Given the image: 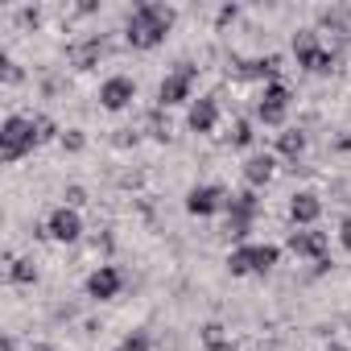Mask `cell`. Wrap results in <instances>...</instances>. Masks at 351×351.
I'll list each match as a JSON object with an SVG mask.
<instances>
[{"mask_svg":"<svg viewBox=\"0 0 351 351\" xmlns=\"http://www.w3.org/2000/svg\"><path fill=\"white\" fill-rule=\"evenodd\" d=\"M169 29H173V9H169V5H153V0H145V5L132 9L124 38H128L132 50H153V46L165 42Z\"/></svg>","mask_w":351,"mask_h":351,"instance_id":"cell-1","label":"cell"},{"mask_svg":"<svg viewBox=\"0 0 351 351\" xmlns=\"http://www.w3.org/2000/svg\"><path fill=\"white\" fill-rule=\"evenodd\" d=\"M277 261H281L277 244H240L228 256V269H232V277H244V273H269Z\"/></svg>","mask_w":351,"mask_h":351,"instance_id":"cell-2","label":"cell"},{"mask_svg":"<svg viewBox=\"0 0 351 351\" xmlns=\"http://www.w3.org/2000/svg\"><path fill=\"white\" fill-rule=\"evenodd\" d=\"M34 145H38V136H34V120H25V116H9L5 124H0V157H5V161H21Z\"/></svg>","mask_w":351,"mask_h":351,"instance_id":"cell-3","label":"cell"},{"mask_svg":"<svg viewBox=\"0 0 351 351\" xmlns=\"http://www.w3.org/2000/svg\"><path fill=\"white\" fill-rule=\"evenodd\" d=\"M293 54H298V66H306V71H314V75H330V71H335V54L318 42L314 29L293 34Z\"/></svg>","mask_w":351,"mask_h":351,"instance_id":"cell-4","label":"cell"},{"mask_svg":"<svg viewBox=\"0 0 351 351\" xmlns=\"http://www.w3.org/2000/svg\"><path fill=\"white\" fill-rule=\"evenodd\" d=\"M191 87H195V66H178L173 75L161 79L157 104H161V108H169V104H186V99H191Z\"/></svg>","mask_w":351,"mask_h":351,"instance_id":"cell-5","label":"cell"},{"mask_svg":"<svg viewBox=\"0 0 351 351\" xmlns=\"http://www.w3.org/2000/svg\"><path fill=\"white\" fill-rule=\"evenodd\" d=\"M252 219H256V195H252V191H244V195L228 199V236L244 240V236H248V228H252Z\"/></svg>","mask_w":351,"mask_h":351,"instance_id":"cell-6","label":"cell"},{"mask_svg":"<svg viewBox=\"0 0 351 351\" xmlns=\"http://www.w3.org/2000/svg\"><path fill=\"white\" fill-rule=\"evenodd\" d=\"M46 236L58 240V244H75V240L83 236V219H79V211H75V207H58V211H50V219H46Z\"/></svg>","mask_w":351,"mask_h":351,"instance_id":"cell-7","label":"cell"},{"mask_svg":"<svg viewBox=\"0 0 351 351\" xmlns=\"http://www.w3.org/2000/svg\"><path fill=\"white\" fill-rule=\"evenodd\" d=\"M285 112H289V87H285V83H269V87L261 91L256 116H261L265 124H281V120H285Z\"/></svg>","mask_w":351,"mask_h":351,"instance_id":"cell-8","label":"cell"},{"mask_svg":"<svg viewBox=\"0 0 351 351\" xmlns=\"http://www.w3.org/2000/svg\"><path fill=\"white\" fill-rule=\"evenodd\" d=\"M132 99H136V83L124 79V75H112V79L99 87V104H104L108 112H120V108H128Z\"/></svg>","mask_w":351,"mask_h":351,"instance_id":"cell-9","label":"cell"},{"mask_svg":"<svg viewBox=\"0 0 351 351\" xmlns=\"http://www.w3.org/2000/svg\"><path fill=\"white\" fill-rule=\"evenodd\" d=\"M228 207V195H223V186H195L191 195H186V211L191 215H215V211H223Z\"/></svg>","mask_w":351,"mask_h":351,"instance_id":"cell-10","label":"cell"},{"mask_svg":"<svg viewBox=\"0 0 351 351\" xmlns=\"http://www.w3.org/2000/svg\"><path fill=\"white\" fill-rule=\"evenodd\" d=\"M120 285H124V277H120L116 265H99V269L87 277V293H91L95 302H112V298L120 293Z\"/></svg>","mask_w":351,"mask_h":351,"instance_id":"cell-11","label":"cell"},{"mask_svg":"<svg viewBox=\"0 0 351 351\" xmlns=\"http://www.w3.org/2000/svg\"><path fill=\"white\" fill-rule=\"evenodd\" d=\"M318 215H322V203H318V195H314V191H302V195H293V199H289V219H293L298 228H310Z\"/></svg>","mask_w":351,"mask_h":351,"instance_id":"cell-12","label":"cell"},{"mask_svg":"<svg viewBox=\"0 0 351 351\" xmlns=\"http://www.w3.org/2000/svg\"><path fill=\"white\" fill-rule=\"evenodd\" d=\"M289 248H293L298 256H314L318 265L326 261V236H322V232L302 228V232H293V236H289Z\"/></svg>","mask_w":351,"mask_h":351,"instance_id":"cell-13","label":"cell"},{"mask_svg":"<svg viewBox=\"0 0 351 351\" xmlns=\"http://www.w3.org/2000/svg\"><path fill=\"white\" fill-rule=\"evenodd\" d=\"M215 124H219V104H215L211 95L195 99V104H191V128H195V132H215Z\"/></svg>","mask_w":351,"mask_h":351,"instance_id":"cell-14","label":"cell"},{"mask_svg":"<svg viewBox=\"0 0 351 351\" xmlns=\"http://www.w3.org/2000/svg\"><path fill=\"white\" fill-rule=\"evenodd\" d=\"M244 178H248V186H265V182L273 178V157H269V153L248 157V161H244Z\"/></svg>","mask_w":351,"mask_h":351,"instance_id":"cell-15","label":"cell"},{"mask_svg":"<svg viewBox=\"0 0 351 351\" xmlns=\"http://www.w3.org/2000/svg\"><path fill=\"white\" fill-rule=\"evenodd\" d=\"M99 54H104V38H87L83 46H75V50H71V58H75V66H79V71H91Z\"/></svg>","mask_w":351,"mask_h":351,"instance_id":"cell-16","label":"cell"},{"mask_svg":"<svg viewBox=\"0 0 351 351\" xmlns=\"http://www.w3.org/2000/svg\"><path fill=\"white\" fill-rule=\"evenodd\" d=\"M281 71V58H256V62H240V79H273Z\"/></svg>","mask_w":351,"mask_h":351,"instance_id":"cell-17","label":"cell"},{"mask_svg":"<svg viewBox=\"0 0 351 351\" xmlns=\"http://www.w3.org/2000/svg\"><path fill=\"white\" fill-rule=\"evenodd\" d=\"M277 149H281L285 157H293V161H298V157L306 153V132H302V128H289V132H281Z\"/></svg>","mask_w":351,"mask_h":351,"instance_id":"cell-18","label":"cell"},{"mask_svg":"<svg viewBox=\"0 0 351 351\" xmlns=\"http://www.w3.org/2000/svg\"><path fill=\"white\" fill-rule=\"evenodd\" d=\"M34 136H38V145H46V141L58 136V124L50 116H34Z\"/></svg>","mask_w":351,"mask_h":351,"instance_id":"cell-19","label":"cell"},{"mask_svg":"<svg viewBox=\"0 0 351 351\" xmlns=\"http://www.w3.org/2000/svg\"><path fill=\"white\" fill-rule=\"evenodd\" d=\"M9 277H13L17 285H29V281H38V273H34V265H29V261H13Z\"/></svg>","mask_w":351,"mask_h":351,"instance_id":"cell-20","label":"cell"},{"mask_svg":"<svg viewBox=\"0 0 351 351\" xmlns=\"http://www.w3.org/2000/svg\"><path fill=\"white\" fill-rule=\"evenodd\" d=\"M116 351H149V335L145 330H132V335H124V343Z\"/></svg>","mask_w":351,"mask_h":351,"instance_id":"cell-21","label":"cell"},{"mask_svg":"<svg viewBox=\"0 0 351 351\" xmlns=\"http://www.w3.org/2000/svg\"><path fill=\"white\" fill-rule=\"evenodd\" d=\"M252 136H256V132H252V124H248V120H236V128H232V145H240V149H244V145H252Z\"/></svg>","mask_w":351,"mask_h":351,"instance_id":"cell-22","label":"cell"},{"mask_svg":"<svg viewBox=\"0 0 351 351\" xmlns=\"http://www.w3.org/2000/svg\"><path fill=\"white\" fill-rule=\"evenodd\" d=\"M339 244L351 252V219H343V228H339Z\"/></svg>","mask_w":351,"mask_h":351,"instance_id":"cell-23","label":"cell"},{"mask_svg":"<svg viewBox=\"0 0 351 351\" xmlns=\"http://www.w3.org/2000/svg\"><path fill=\"white\" fill-rule=\"evenodd\" d=\"M17 79H21V71H17V62H9V58H5V83H17Z\"/></svg>","mask_w":351,"mask_h":351,"instance_id":"cell-24","label":"cell"},{"mask_svg":"<svg viewBox=\"0 0 351 351\" xmlns=\"http://www.w3.org/2000/svg\"><path fill=\"white\" fill-rule=\"evenodd\" d=\"M207 343H211V347H223V335H219V326H207Z\"/></svg>","mask_w":351,"mask_h":351,"instance_id":"cell-25","label":"cell"},{"mask_svg":"<svg viewBox=\"0 0 351 351\" xmlns=\"http://www.w3.org/2000/svg\"><path fill=\"white\" fill-rule=\"evenodd\" d=\"M62 145H66V149H83V136H79V132H71V136H62Z\"/></svg>","mask_w":351,"mask_h":351,"instance_id":"cell-26","label":"cell"}]
</instances>
